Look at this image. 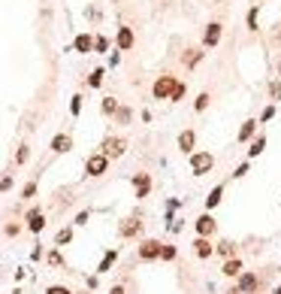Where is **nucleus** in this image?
Here are the masks:
<instances>
[{
	"mask_svg": "<svg viewBox=\"0 0 281 294\" xmlns=\"http://www.w3.org/2000/svg\"><path fill=\"white\" fill-rule=\"evenodd\" d=\"M115 261H118V252H115V249H112V252H106V255H103V261H100V267H97V273H109Z\"/></svg>",
	"mask_w": 281,
	"mask_h": 294,
	"instance_id": "nucleus-22",
	"label": "nucleus"
},
{
	"mask_svg": "<svg viewBox=\"0 0 281 294\" xmlns=\"http://www.w3.org/2000/svg\"><path fill=\"white\" fill-rule=\"evenodd\" d=\"M133 188H136V200H145L151 191V176L148 173H136L133 176Z\"/></svg>",
	"mask_w": 281,
	"mask_h": 294,
	"instance_id": "nucleus-10",
	"label": "nucleus"
},
{
	"mask_svg": "<svg viewBox=\"0 0 281 294\" xmlns=\"http://www.w3.org/2000/svg\"><path fill=\"white\" fill-rule=\"evenodd\" d=\"M24 221H27V231H30V234H40V231L46 228V218H43V213H40V206H33V210H27Z\"/></svg>",
	"mask_w": 281,
	"mask_h": 294,
	"instance_id": "nucleus-11",
	"label": "nucleus"
},
{
	"mask_svg": "<svg viewBox=\"0 0 281 294\" xmlns=\"http://www.w3.org/2000/svg\"><path fill=\"white\" fill-rule=\"evenodd\" d=\"M221 200H224V185H215V188H212V194L206 197V210H215Z\"/></svg>",
	"mask_w": 281,
	"mask_h": 294,
	"instance_id": "nucleus-21",
	"label": "nucleus"
},
{
	"mask_svg": "<svg viewBox=\"0 0 281 294\" xmlns=\"http://www.w3.org/2000/svg\"><path fill=\"white\" fill-rule=\"evenodd\" d=\"M209 103H212V97H209V91H203V94L194 100V109H197V112H206V109H209Z\"/></svg>",
	"mask_w": 281,
	"mask_h": 294,
	"instance_id": "nucleus-28",
	"label": "nucleus"
},
{
	"mask_svg": "<svg viewBox=\"0 0 281 294\" xmlns=\"http://www.w3.org/2000/svg\"><path fill=\"white\" fill-rule=\"evenodd\" d=\"M19 234H22V224L9 221V224H6V237H19Z\"/></svg>",
	"mask_w": 281,
	"mask_h": 294,
	"instance_id": "nucleus-38",
	"label": "nucleus"
},
{
	"mask_svg": "<svg viewBox=\"0 0 281 294\" xmlns=\"http://www.w3.org/2000/svg\"><path fill=\"white\" fill-rule=\"evenodd\" d=\"M139 258H142V261L161 258V240H142V243H139Z\"/></svg>",
	"mask_w": 281,
	"mask_h": 294,
	"instance_id": "nucleus-8",
	"label": "nucleus"
},
{
	"mask_svg": "<svg viewBox=\"0 0 281 294\" xmlns=\"http://www.w3.org/2000/svg\"><path fill=\"white\" fill-rule=\"evenodd\" d=\"M27 158H30V146H22L19 155H15V164H27Z\"/></svg>",
	"mask_w": 281,
	"mask_h": 294,
	"instance_id": "nucleus-34",
	"label": "nucleus"
},
{
	"mask_svg": "<svg viewBox=\"0 0 281 294\" xmlns=\"http://www.w3.org/2000/svg\"><path fill=\"white\" fill-rule=\"evenodd\" d=\"M73 49H76V52H82V55L94 52V37H91V33H79V37L73 40Z\"/></svg>",
	"mask_w": 281,
	"mask_h": 294,
	"instance_id": "nucleus-16",
	"label": "nucleus"
},
{
	"mask_svg": "<svg viewBox=\"0 0 281 294\" xmlns=\"http://www.w3.org/2000/svg\"><path fill=\"white\" fill-rule=\"evenodd\" d=\"M33 194H37V182H27V185L22 188V200H30Z\"/></svg>",
	"mask_w": 281,
	"mask_h": 294,
	"instance_id": "nucleus-32",
	"label": "nucleus"
},
{
	"mask_svg": "<svg viewBox=\"0 0 281 294\" xmlns=\"http://www.w3.org/2000/svg\"><path fill=\"white\" fill-rule=\"evenodd\" d=\"M109 170V158L103 152H97V155H91V158L85 161V176H91V179H97V176H103V173Z\"/></svg>",
	"mask_w": 281,
	"mask_h": 294,
	"instance_id": "nucleus-3",
	"label": "nucleus"
},
{
	"mask_svg": "<svg viewBox=\"0 0 281 294\" xmlns=\"http://www.w3.org/2000/svg\"><path fill=\"white\" fill-rule=\"evenodd\" d=\"M103 76H106V73H103V67H97V70H91V76H88V85H91V88H100Z\"/></svg>",
	"mask_w": 281,
	"mask_h": 294,
	"instance_id": "nucleus-26",
	"label": "nucleus"
},
{
	"mask_svg": "<svg viewBox=\"0 0 281 294\" xmlns=\"http://www.w3.org/2000/svg\"><path fill=\"white\" fill-rule=\"evenodd\" d=\"M212 167H215L212 152H190V173H194V176H206Z\"/></svg>",
	"mask_w": 281,
	"mask_h": 294,
	"instance_id": "nucleus-1",
	"label": "nucleus"
},
{
	"mask_svg": "<svg viewBox=\"0 0 281 294\" xmlns=\"http://www.w3.org/2000/svg\"><path fill=\"white\" fill-rule=\"evenodd\" d=\"M30 258H33V261H40V258H43V246L33 249V252H30Z\"/></svg>",
	"mask_w": 281,
	"mask_h": 294,
	"instance_id": "nucleus-44",
	"label": "nucleus"
},
{
	"mask_svg": "<svg viewBox=\"0 0 281 294\" xmlns=\"http://www.w3.org/2000/svg\"><path fill=\"white\" fill-rule=\"evenodd\" d=\"M109 294H127V291H124V285H115V288H112Z\"/></svg>",
	"mask_w": 281,
	"mask_h": 294,
	"instance_id": "nucleus-45",
	"label": "nucleus"
},
{
	"mask_svg": "<svg viewBox=\"0 0 281 294\" xmlns=\"http://www.w3.org/2000/svg\"><path fill=\"white\" fill-rule=\"evenodd\" d=\"M109 49V40L106 37H94V52H106Z\"/></svg>",
	"mask_w": 281,
	"mask_h": 294,
	"instance_id": "nucleus-36",
	"label": "nucleus"
},
{
	"mask_svg": "<svg viewBox=\"0 0 281 294\" xmlns=\"http://www.w3.org/2000/svg\"><path fill=\"white\" fill-rule=\"evenodd\" d=\"M161 258H164V261H172V258H175V246L161 243Z\"/></svg>",
	"mask_w": 281,
	"mask_h": 294,
	"instance_id": "nucleus-33",
	"label": "nucleus"
},
{
	"mask_svg": "<svg viewBox=\"0 0 281 294\" xmlns=\"http://www.w3.org/2000/svg\"><path fill=\"white\" fill-rule=\"evenodd\" d=\"M82 100H85L82 94H73V100H70V112H73V115H79V112H82Z\"/></svg>",
	"mask_w": 281,
	"mask_h": 294,
	"instance_id": "nucleus-29",
	"label": "nucleus"
},
{
	"mask_svg": "<svg viewBox=\"0 0 281 294\" xmlns=\"http://www.w3.org/2000/svg\"><path fill=\"white\" fill-rule=\"evenodd\" d=\"M251 291H257V276L254 273H239L236 294H251Z\"/></svg>",
	"mask_w": 281,
	"mask_h": 294,
	"instance_id": "nucleus-12",
	"label": "nucleus"
},
{
	"mask_svg": "<svg viewBox=\"0 0 281 294\" xmlns=\"http://www.w3.org/2000/svg\"><path fill=\"white\" fill-rule=\"evenodd\" d=\"M272 294H281V288H275V291H272Z\"/></svg>",
	"mask_w": 281,
	"mask_h": 294,
	"instance_id": "nucleus-47",
	"label": "nucleus"
},
{
	"mask_svg": "<svg viewBox=\"0 0 281 294\" xmlns=\"http://www.w3.org/2000/svg\"><path fill=\"white\" fill-rule=\"evenodd\" d=\"M194 252H197V258H203V261H206V258H212V255H215V246L209 243V237H197Z\"/></svg>",
	"mask_w": 281,
	"mask_h": 294,
	"instance_id": "nucleus-15",
	"label": "nucleus"
},
{
	"mask_svg": "<svg viewBox=\"0 0 281 294\" xmlns=\"http://www.w3.org/2000/svg\"><path fill=\"white\" fill-rule=\"evenodd\" d=\"M221 273L233 279V276H239V273H242V261H239L236 255H233V258H227V261H224V267H221Z\"/></svg>",
	"mask_w": 281,
	"mask_h": 294,
	"instance_id": "nucleus-20",
	"label": "nucleus"
},
{
	"mask_svg": "<svg viewBox=\"0 0 281 294\" xmlns=\"http://www.w3.org/2000/svg\"><path fill=\"white\" fill-rule=\"evenodd\" d=\"M115 109H118V100H115V97H103L100 112H103V115H115Z\"/></svg>",
	"mask_w": 281,
	"mask_h": 294,
	"instance_id": "nucleus-23",
	"label": "nucleus"
},
{
	"mask_svg": "<svg viewBox=\"0 0 281 294\" xmlns=\"http://www.w3.org/2000/svg\"><path fill=\"white\" fill-rule=\"evenodd\" d=\"M278 73H281V64H278Z\"/></svg>",
	"mask_w": 281,
	"mask_h": 294,
	"instance_id": "nucleus-48",
	"label": "nucleus"
},
{
	"mask_svg": "<svg viewBox=\"0 0 281 294\" xmlns=\"http://www.w3.org/2000/svg\"><path fill=\"white\" fill-rule=\"evenodd\" d=\"M172 85H175V76H172V73L157 76V79H154V85H151V94H154V100H169V94H172Z\"/></svg>",
	"mask_w": 281,
	"mask_h": 294,
	"instance_id": "nucleus-4",
	"label": "nucleus"
},
{
	"mask_svg": "<svg viewBox=\"0 0 281 294\" xmlns=\"http://www.w3.org/2000/svg\"><path fill=\"white\" fill-rule=\"evenodd\" d=\"M70 240H73V228H61L58 237H55V246H67Z\"/></svg>",
	"mask_w": 281,
	"mask_h": 294,
	"instance_id": "nucleus-27",
	"label": "nucleus"
},
{
	"mask_svg": "<svg viewBox=\"0 0 281 294\" xmlns=\"http://www.w3.org/2000/svg\"><path fill=\"white\" fill-rule=\"evenodd\" d=\"M257 118H248V122H242V128H239V143H251L254 136H257Z\"/></svg>",
	"mask_w": 281,
	"mask_h": 294,
	"instance_id": "nucleus-14",
	"label": "nucleus"
},
{
	"mask_svg": "<svg viewBox=\"0 0 281 294\" xmlns=\"http://www.w3.org/2000/svg\"><path fill=\"white\" fill-rule=\"evenodd\" d=\"M100 152L106 155L109 161H115V158H121V155L127 152V140L124 136H106V140L100 143Z\"/></svg>",
	"mask_w": 281,
	"mask_h": 294,
	"instance_id": "nucleus-2",
	"label": "nucleus"
},
{
	"mask_svg": "<svg viewBox=\"0 0 281 294\" xmlns=\"http://www.w3.org/2000/svg\"><path fill=\"white\" fill-rule=\"evenodd\" d=\"M46 294H73V291H70L67 285H48V288H46Z\"/></svg>",
	"mask_w": 281,
	"mask_h": 294,
	"instance_id": "nucleus-37",
	"label": "nucleus"
},
{
	"mask_svg": "<svg viewBox=\"0 0 281 294\" xmlns=\"http://www.w3.org/2000/svg\"><path fill=\"white\" fill-rule=\"evenodd\" d=\"M272 118H275V107H266L260 112V122H272Z\"/></svg>",
	"mask_w": 281,
	"mask_h": 294,
	"instance_id": "nucleus-39",
	"label": "nucleus"
},
{
	"mask_svg": "<svg viewBox=\"0 0 281 294\" xmlns=\"http://www.w3.org/2000/svg\"><path fill=\"white\" fill-rule=\"evenodd\" d=\"M272 100H281V82L272 85Z\"/></svg>",
	"mask_w": 281,
	"mask_h": 294,
	"instance_id": "nucleus-43",
	"label": "nucleus"
},
{
	"mask_svg": "<svg viewBox=\"0 0 281 294\" xmlns=\"http://www.w3.org/2000/svg\"><path fill=\"white\" fill-rule=\"evenodd\" d=\"M130 118H133V112H130L127 107H118V109H115V122H118V125H130Z\"/></svg>",
	"mask_w": 281,
	"mask_h": 294,
	"instance_id": "nucleus-25",
	"label": "nucleus"
},
{
	"mask_svg": "<svg viewBox=\"0 0 281 294\" xmlns=\"http://www.w3.org/2000/svg\"><path fill=\"white\" fill-rule=\"evenodd\" d=\"M88 218H91V213L85 210V213H79V215H76V224H88Z\"/></svg>",
	"mask_w": 281,
	"mask_h": 294,
	"instance_id": "nucleus-42",
	"label": "nucleus"
},
{
	"mask_svg": "<svg viewBox=\"0 0 281 294\" xmlns=\"http://www.w3.org/2000/svg\"><path fill=\"white\" fill-rule=\"evenodd\" d=\"M194 228H197V234H200V237H212V234L218 231V221L212 218V213H203V215L194 221Z\"/></svg>",
	"mask_w": 281,
	"mask_h": 294,
	"instance_id": "nucleus-7",
	"label": "nucleus"
},
{
	"mask_svg": "<svg viewBox=\"0 0 281 294\" xmlns=\"http://www.w3.org/2000/svg\"><path fill=\"white\" fill-rule=\"evenodd\" d=\"M245 22H248V30H257V6H251V9H248Z\"/></svg>",
	"mask_w": 281,
	"mask_h": 294,
	"instance_id": "nucleus-30",
	"label": "nucleus"
},
{
	"mask_svg": "<svg viewBox=\"0 0 281 294\" xmlns=\"http://www.w3.org/2000/svg\"><path fill=\"white\" fill-rule=\"evenodd\" d=\"M70 149H73V136H70V134H55V136H51V152L64 155Z\"/></svg>",
	"mask_w": 281,
	"mask_h": 294,
	"instance_id": "nucleus-13",
	"label": "nucleus"
},
{
	"mask_svg": "<svg viewBox=\"0 0 281 294\" xmlns=\"http://www.w3.org/2000/svg\"><path fill=\"white\" fill-rule=\"evenodd\" d=\"M185 91H187V82H175V85H172V94H169V100H172V103H179V100L185 97Z\"/></svg>",
	"mask_w": 281,
	"mask_h": 294,
	"instance_id": "nucleus-24",
	"label": "nucleus"
},
{
	"mask_svg": "<svg viewBox=\"0 0 281 294\" xmlns=\"http://www.w3.org/2000/svg\"><path fill=\"white\" fill-rule=\"evenodd\" d=\"M194 143H197V134H194V131H182V134H179V149H182L185 155L194 152Z\"/></svg>",
	"mask_w": 281,
	"mask_h": 294,
	"instance_id": "nucleus-17",
	"label": "nucleus"
},
{
	"mask_svg": "<svg viewBox=\"0 0 281 294\" xmlns=\"http://www.w3.org/2000/svg\"><path fill=\"white\" fill-rule=\"evenodd\" d=\"M245 173H248V161H245V164H239V167L233 170V179H242Z\"/></svg>",
	"mask_w": 281,
	"mask_h": 294,
	"instance_id": "nucleus-40",
	"label": "nucleus"
},
{
	"mask_svg": "<svg viewBox=\"0 0 281 294\" xmlns=\"http://www.w3.org/2000/svg\"><path fill=\"white\" fill-rule=\"evenodd\" d=\"M221 33H224L221 22H209V27L203 30V49H215L221 43Z\"/></svg>",
	"mask_w": 281,
	"mask_h": 294,
	"instance_id": "nucleus-5",
	"label": "nucleus"
},
{
	"mask_svg": "<svg viewBox=\"0 0 281 294\" xmlns=\"http://www.w3.org/2000/svg\"><path fill=\"white\" fill-rule=\"evenodd\" d=\"M9 188H12V176H3L0 179V191H9Z\"/></svg>",
	"mask_w": 281,
	"mask_h": 294,
	"instance_id": "nucleus-41",
	"label": "nucleus"
},
{
	"mask_svg": "<svg viewBox=\"0 0 281 294\" xmlns=\"http://www.w3.org/2000/svg\"><path fill=\"white\" fill-rule=\"evenodd\" d=\"M115 43H118V49H121V52H130V49L136 46V33H133V27L121 25V27H118V37H115Z\"/></svg>",
	"mask_w": 281,
	"mask_h": 294,
	"instance_id": "nucleus-9",
	"label": "nucleus"
},
{
	"mask_svg": "<svg viewBox=\"0 0 281 294\" xmlns=\"http://www.w3.org/2000/svg\"><path fill=\"white\" fill-rule=\"evenodd\" d=\"M118 234L124 237V240H133V237H139V234H142V221H139L136 215H130V218H124V221H121Z\"/></svg>",
	"mask_w": 281,
	"mask_h": 294,
	"instance_id": "nucleus-6",
	"label": "nucleus"
},
{
	"mask_svg": "<svg viewBox=\"0 0 281 294\" xmlns=\"http://www.w3.org/2000/svg\"><path fill=\"white\" fill-rule=\"evenodd\" d=\"M48 264H51V267H64V258H61L58 249H51V252H48Z\"/></svg>",
	"mask_w": 281,
	"mask_h": 294,
	"instance_id": "nucleus-31",
	"label": "nucleus"
},
{
	"mask_svg": "<svg viewBox=\"0 0 281 294\" xmlns=\"http://www.w3.org/2000/svg\"><path fill=\"white\" fill-rule=\"evenodd\" d=\"M218 252H221V255H227V258H230V255H236V246L230 243V240H224V243L218 246Z\"/></svg>",
	"mask_w": 281,
	"mask_h": 294,
	"instance_id": "nucleus-35",
	"label": "nucleus"
},
{
	"mask_svg": "<svg viewBox=\"0 0 281 294\" xmlns=\"http://www.w3.org/2000/svg\"><path fill=\"white\" fill-rule=\"evenodd\" d=\"M203 55H206V52L194 46V49H187V52H185V55H182V64H185V67H197V64L203 61Z\"/></svg>",
	"mask_w": 281,
	"mask_h": 294,
	"instance_id": "nucleus-18",
	"label": "nucleus"
},
{
	"mask_svg": "<svg viewBox=\"0 0 281 294\" xmlns=\"http://www.w3.org/2000/svg\"><path fill=\"white\" fill-rule=\"evenodd\" d=\"M263 149H266V136L257 134L254 140L248 143V161H251V158H257V155H263Z\"/></svg>",
	"mask_w": 281,
	"mask_h": 294,
	"instance_id": "nucleus-19",
	"label": "nucleus"
},
{
	"mask_svg": "<svg viewBox=\"0 0 281 294\" xmlns=\"http://www.w3.org/2000/svg\"><path fill=\"white\" fill-rule=\"evenodd\" d=\"M275 40H278V43H281V30H278V33H275Z\"/></svg>",
	"mask_w": 281,
	"mask_h": 294,
	"instance_id": "nucleus-46",
	"label": "nucleus"
}]
</instances>
